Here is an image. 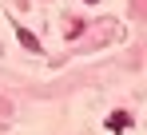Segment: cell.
<instances>
[{
    "instance_id": "cell-1",
    "label": "cell",
    "mask_w": 147,
    "mask_h": 135,
    "mask_svg": "<svg viewBox=\"0 0 147 135\" xmlns=\"http://www.w3.org/2000/svg\"><path fill=\"white\" fill-rule=\"evenodd\" d=\"M127 127H131V115L127 111H111L107 115V131H127Z\"/></svg>"
},
{
    "instance_id": "cell-2",
    "label": "cell",
    "mask_w": 147,
    "mask_h": 135,
    "mask_svg": "<svg viewBox=\"0 0 147 135\" xmlns=\"http://www.w3.org/2000/svg\"><path fill=\"white\" fill-rule=\"evenodd\" d=\"M16 36H20V44H24L28 52H40V40H36V36H32L28 28H16Z\"/></svg>"
},
{
    "instance_id": "cell-3",
    "label": "cell",
    "mask_w": 147,
    "mask_h": 135,
    "mask_svg": "<svg viewBox=\"0 0 147 135\" xmlns=\"http://www.w3.org/2000/svg\"><path fill=\"white\" fill-rule=\"evenodd\" d=\"M84 4H99V0H84Z\"/></svg>"
}]
</instances>
